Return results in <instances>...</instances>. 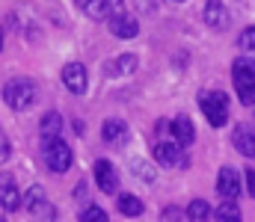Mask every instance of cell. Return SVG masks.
Wrapping results in <instances>:
<instances>
[{
    "label": "cell",
    "instance_id": "484cf974",
    "mask_svg": "<svg viewBox=\"0 0 255 222\" xmlns=\"http://www.w3.org/2000/svg\"><path fill=\"white\" fill-rule=\"evenodd\" d=\"M244 178H247V193L255 199V172H253V169H247V172H244Z\"/></svg>",
    "mask_w": 255,
    "mask_h": 222
},
{
    "label": "cell",
    "instance_id": "4316f807",
    "mask_svg": "<svg viewBox=\"0 0 255 222\" xmlns=\"http://www.w3.org/2000/svg\"><path fill=\"white\" fill-rule=\"evenodd\" d=\"M178 214H181L178 208H166V211H163V222H178V220H181Z\"/></svg>",
    "mask_w": 255,
    "mask_h": 222
},
{
    "label": "cell",
    "instance_id": "3957f363",
    "mask_svg": "<svg viewBox=\"0 0 255 222\" xmlns=\"http://www.w3.org/2000/svg\"><path fill=\"white\" fill-rule=\"evenodd\" d=\"M42 157H45V166H48L54 175L68 172V169H71V160H74L71 146L65 143L63 137H57V140H42Z\"/></svg>",
    "mask_w": 255,
    "mask_h": 222
},
{
    "label": "cell",
    "instance_id": "ac0fdd59",
    "mask_svg": "<svg viewBox=\"0 0 255 222\" xmlns=\"http://www.w3.org/2000/svg\"><path fill=\"white\" fill-rule=\"evenodd\" d=\"M130 72H136V57L133 54H122L107 66V74H130Z\"/></svg>",
    "mask_w": 255,
    "mask_h": 222
},
{
    "label": "cell",
    "instance_id": "277c9868",
    "mask_svg": "<svg viewBox=\"0 0 255 222\" xmlns=\"http://www.w3.org/2000/svg\"><path fill=\"white\" fill-rule=\"evenodd\" d=\"M199 107L205 113V119L214 125V128H223L229 122V98L223 92H202L199 95Z\"/></svg>",
    "mask_w": 255,
    "mask_h": 222
},
{
    "label": "cell",
    "instance_id": "8992f818",
    "mask_svg": "<svg viewBox=\"0 0 255 222\" xmlns=\"http://www.w3.org/2000/svg\"><path fill=\"white\" fill-rule=\"evenodd\" d=\"M77 6L89 18H107V21L125 12V0H77Z\"/></svg>",
    "mask_w": 255,
    "mask_h": 222
},
{
    "label": "cell",
    "instance_id": "f1b7e54d",
    "mask_svg": "<svg viewBox=\"0 0 255 222\" xmlns=\"http://www.w3.org/2000/svg\"><path fill=\"white\" fill-rule=\"evenodd\" d=\"M172 3H184V0H172Z\"/></svg>",
    "mask_w": 255,
    "mask_h": 222
},
{
    "label": "cell",
    "instance_id": "83f0119b",
    "mask_svg": "<svg viewBox=\"0 0 255 222\" xmlns=\"http://www.w3.org/2000/svg\"><path fill=\"white\" fill-rule=\"evenodd\" d=\"M0 51H3V30H0Z\"/></svg>",
    "mask_w": 255,
    "mask_h": 222
},
{
    "label": "cell",
    "instance_id": "7c38bea8",
    "mask_svg": "<svg viewBox=\"0 0 255 222\" xmlns=\"http://www.w3.org/2000/svg\"><path fill=\"white\" fill-rule=\"evenodd\" d=\"M232 143L244 157H255V125H238L232 134Z\"/></svg>",
    "mask_w": 255,
    "mask_h": 222
},
{
    "label": "cell",
    "instance_id": "cb8c5ba5",
    "mask_svg": "<svg viewBox=\"0 0 255 222\" xmlns=\"http://www.w3.org/2000/svg\"><path fill=\"white\" fill-rule=\"evenodd\" d=\"M241 48H244V54H253L255 57V27H247L241 33Z\"/></svg>",
    "mask_w": 255,
    "mask_h": 222
},
{
    "label": "cell",
    "instance_id": "7402d4cb",
    "mask_svg": "<svg viewBox=\"0 0 255 222\" xmlns=\"http://www.w3.org/2000/svg\"><path fill=\"white\" fill-rule=\"evenodd\" d=\"M80 222H110V217L101 211V208H95V205H89L83 214H80Z\"/></svg>",
    "mask_w": 255,
    "mask_h": 222
},
{
    "label": "cell",
    "instance_id": "e0dca14e",
    "mask_svg": "<svg viewBox=\"0 0 255 222\" xmlns=\"http://www.w3.org/2000/svg\"><path fill=\"white\" fill-rule=\"evenodd\" d=\"M24 205H27V211H30L33 217H42V211H48V202H45L42 187H30V193H27Z\"/></svg>",
    "mask_w": 255,
    "mask_h": 222
},
{
    "label": "cell",
    "instance_id": "ba28073f",
    "mask_svg": "<svg viewBox=\"0 0 255 222\" xmlns=\"http://www.w3.org/2000/svg\"><path fill=\"white\" fill-rule=\"evenodd\" d=\"M95 184H98V190L107 193V196H113V193L119 190V172L113 169L110 160H98V163H95Z\"/></svg>",
    "mask_w": 255,
    "mask_h": 222
},
{
    "label": "cell",
    "instance_id": "2e32d148",
    "mask_svg": "<svg viewBox=\"0 0 255 222\" xmlns=\"http://www.w3.org/2000/svg\"><path fill=\"white\" fill-rule=\"evenodd\" d=\"M39 134H42V140H57V137L63 134V116H60V113H48V116H42V122H39Z\"/></svg>",
    "mask_w": 255,
    "mask_h": 222
},
{
    "label": "cell",
    "instance_id": "6da1fadb",
    "mask_svg": "<svg viewBox=\"0 0 255 222\" xmlns=\"http://www.w3.org/2000/svg\"><path fill=\"white\" fill-rule=\"evenodd\" d=\"M0 95H3V101H6L9 110L24 113V110H30V107L36 104L39 86H36V80H30V77H12V80L3 83V92H0Z\"/></svg>",
    "mask_w": 255,
    "mask_h": 222
},
{
    "label": "cell",
    "instance_id": "d4e9b609",
    "mask_svg": "<svg viewBox=\"0 0 255 222\" xmlns=\"http://www.w3.org/2000/svg\"><path fill=\"white\" fill-rule=\"evenodd\" d=\"M9 154H12V146H9V140H6V134H3V128H0V163H6Z\"/></svg>",
    "mask_w": 255,
    "mask_h": 222
},
{
    "label": "cell",
    "instance_id": "8fae6325",
    "mask_svg": "<svg viewBox=\"0 0 255 222\" xmlns=\"http://www.w3.org/2000/svg\"><path fill=\"white\" fill-rule=\"evenodd\" d=\"M229 21H232V15H229V9H226L223 0H208V3H205V24H208V27L226 30Z\"/></svg>",
    "mask_w": 255,
    "mask_h": 222
},
{
    "label": "cell",
    "instance_id": "4fadbf2b",
    "mask_svg": "<svg viewBox=\"0 0 255 222\" xmlns=\"http://www.w3.org/2000/svg\"><path fill=\"white\" fill-rule=\"evenodd\" d=\"M101 137L107 146H125L128 143V125L122 119H107L101 125Z\"/></svg>",
    "mask_w": 255,
    "mask_h": 222
},
{
    "label": "cell",
    "instance_id": "f546056e",
    "mask_svg": "<svg viewBox=\"0 0 255 222\" xmlns=\"http://www.w3.org/2000/svg\"><path fill=\"white\" fill-rule=\"evenodd\" d=\"M0 222H6V220H0Z\"/></svg>",
    "mask_w": 255,
    "mask_h": 222
},
{
    "label": "cell",
    "instance_id": "44dd1931",
    "mask_svg": "<svg viewBox=\"0 0 255 222\" xmlns=\"http://www.w3.org/2000/svg\"><path fill=\"white\" fill-rule=\"evenodd\" d=\"M116 205H119V214H125V217H130V220L142 214V202H139L136 196H128V193H125V196H119V202H116Z\"/></svg>",
    "mask_w": 255,
    "mask_h": 222
},
{
    "label": "cell",
    "instance_id": "ffe728a7",
    "mask_svg": "<svg viewBox=\"0 0 255 222\" xmlns=\"http://www.w3.org/2000/svg\"><path fill=\"white\" fill-rule=\"evenodd\" d=\"M187 220L190 222H208L211 220V208L205 199H193L190 208H187Z\"/></svg>",
    "mask_w": 255,
    "mask_h": 222
},
{
    "label": "cell",
    "instance_id": "9a60e30c",
    "mask_svg": "<svg viewBox=\"0 0 255 222\" xmlns=\"http://www.w3.org/2000/svg\"><path fill=\"white\" fill-rule=\"evenodd\" d=\"M110 33L113 36H119V39H133L136 33H139V24H136V18H130V15H116V18H110Z\"/></svg>",
    "mask_w": 255,
    "mask_h": 222
},
{
    "label": "cell",
    "instance_id": "30bf717a",
    "mask_svg": "<svg viewBox=\"0 0 255 222\" xmlns=\"http://www.w3.org/2000/svg\"><path fill=\"white\" fill-rule=\"evenodd\" d=\"M0 205H3V211H9V214L24 205V199H21L18 184L12 181V175H0Z\"/></svg>",
    "mask_w": 255,
    "mask_h": 222
},
{
    "label": "cell",
    "instance_id": "9c48e42d",
    "mask_svg": "<svg viewBox=\"0 0 255 222\" xmlns=\"http://www.w3.org/2000/svg\"><path fill=\"white\" fill-rule=\"evenodd\" d=\"M63 83L71 95H83V92H86V83H89L86 69H83L80 63H68L63 69Z\"/></svg>",
    "mask_w": 255,
    "mask_h": 222
},
{
    "label": "cell",
    "instance_id": "5b68a950",
    "mask_svg": "<svg viewBox=\"0 0 255 222\" xmlns=\"http://www.w3.org/2000/svg\"><path fill=\"white\" fill-rule=\"evenodd\" d=\"M217 193L223 196V202H235L244 193V181H241V172L235 166H223L220 169V175H217Z\"/></svg>",
    "mask_w": 255,
    "mask_h": 222
},
{
    "label": "cell",
    "instance_id": "7a4b0ae2",
    "mask_svg": "<svg viewBox=\"0 0 255 222\" xmlns=\"http://www.w3.org/2000/svg\"><path fill=\"white\" fill-rule=\"evenodd\" d=\"M232 80H235V92L241 98V104L253 107L255 104V63L253 60H235L232 66Z\"/></svg>",
    "mask_w": 255,
    "mask_h": 222
},
{
    "label": "cell",
    "instance_id": "d6986e66",
    "mask_svg": "<svg viewBox=\"0 0 255 222\" xmlns=\"http://www.w3.org/2000/svg\"><path fill=\"white\" fill-rule=\"evenodd\" d=\"M214 220L217 222H244L241 220V211L235 202H220V208L214 211Z\"/></svg>",
    "mask_w": 255,
    "mask_h": 222
},
{
    "label": "cell",
    "instance_id": "5bb4252c",
    "mask_svg": "<svg viewBox=\"0 0 255 222\" xmlns=\"http://www.w3.org/2000/svg\"><path fill=\"white\" fill-rule=\"evenodd\" d=\"M169 128H172V140H175V143H181L184 148L193 146V140H196V128H193V122L187 119V116H175Z\"/></svg>",
    "mask_w": 255,
    "mask_h": 222
},
{
    "label": "cell",
    "instance_id": "52a82bcc",
    "mask_svg": "<svg viewBox=\"0 0 255 222\" xmlns=\"http://www.w3.org/2000/svg\"><path fill=\"white\" fill-rule=\"evenodd\" d=\"M154 160L160 163V166H184L187 163V154H184V146L181 143H175V140H160L157 146H154Z\"/></svg>",
    "mask_w": 255,
    "mask_h": 222
},
{
    "label": "cell",
    "instance_id": "603a6c76",
    "mask_svg": "<svg viewBox=\"0 0 255 222\" xmlns=\"http://www.w3.org/2000/svg\"><path fill=\"white\" fill-rule=\"evenodd\" d=\"M130 169H133V175H139L142 181H154V169H151L145 160H133V163H130Z\"/></svg>",
    "mask_w": 255,
    "mask_h": 222
}]
</instances>
